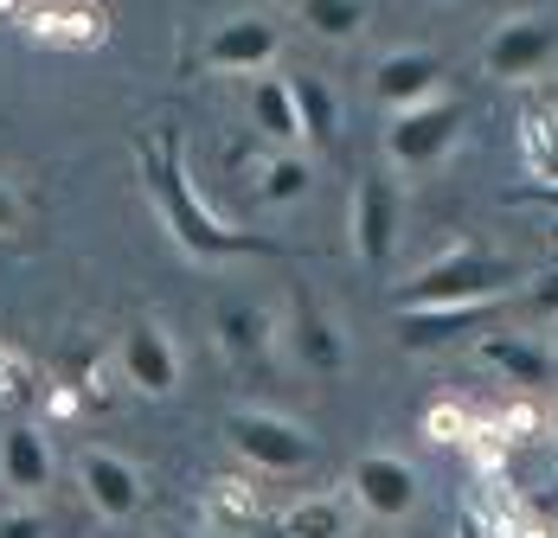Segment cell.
<instances>
[{"mask_svg": "<svg viewBox=\"0 0 558 538\" xmlns=\"http://www.w3.org/2000/svg\"><path fill=\"white\" fill-rule=\"evenodd\" d=\"M135 167H142V186H148V199H155L161 224L173 231V244H180L186 257H199V264H231V257H277V244H270V237L231 231V224H219V218L199 206V193H193V180H186V161H180V142H173V129L148 135V142L135 148Z\"/></svg>", "mask_w": 558, "mask_h": 538, "instance_id": "cell-1", "label": "cell"}, {"mask_svg": "<svg viewBox=\"0 0 558 538\" xmlns=\"http://www.w3.org/2000/svg\"><path fill=\"white\" fill-rule=\"evenodd\" d=\"M526 289V269L513 257H495L482 244H456L449 257L424 264L391 289V308H475V302H507Z\"/></svg>", "mask_w": 558, "mask_h": 538, "instance_id": "cell-2", "label": "cell"}, {"mask_svg": "<svg viewBox=\"0 0 558 538\" xmlns=\"http://www.w3.org/2000/svg\"><path fill=\"white\" fill-rule=\"evenodd\" d=\"M225 442L238 462H251L257 475H302L315 462V436L302 430L295 417L282 411H264V404H244L225 417Z\"/></svg>", "mask_w": 558, "mask_h": 538, "instance_id": "cell-3", "label": "cell"}, {"mask_svg": "<svg viewBox=\"0 0 558 538\" xmlns=\"http://www.w3.org/2000/svg\"><path fill=\"white\" fill-rule=\"evenodd\" d=\"M347 500H353L366 519H379V526H404V519L424 506V475H417L411 455L366 449V455H353V468H347Z\"/></svg>", "mask_w": 558, "mask_h": 538, "instance_id": "cell-4", "label": "cell"}, {"mask_svg": "<svg viewBox=\"0 0 558 538\" xmlns=\"http://www.w3.org/2000/svg\"><path fill=\"white\" fill-rule=\"evenodd\" d=\"M462 122H469V109L456 103V97H430V103L417 109H398L386 122V155L391 167H404V173H424V167H437L462 142Z\"/></svg>", "mask_w": 558, "mask_h": 538, "instance_id": "cell-5", "label": "cell"}, {"mask_svg": "<svg viewBox=\"0 0 558 538\" xmlns=\"http://www.w3.org/2000/svg\"><path fill=\"white\" fill-rule=\"evenodd\" d=\"M482 71L501 77V84L553 77L558 71V20H539V13H513V20H501L495 39L482 46Z\"/></svg>", "mask_w": 558, "mask_h": 538, "instance_id": "cell-6", "label": "cell"}, {"mask_svg": "<svg viewBox=\"0 0 558 538\" xmlns=\"http://www.w3.org/2000/svg\"><path fill=\"white\" fill-rule=\"evenodd\" d=\"M347 231H353V257H360V264L391 269V250H398V237H404V193H398L391 173H360Z\"/></svg>", "mask_w": 558, "mask_h": 538, "instance_id": "cell-7", "label": "cell"}, {"mask_svg": "<svg viewBox=\"0 0 558 538\" xmlns=\"http://www.w3.org/2000/svg\"><path fill=\"white\" fill-rule=\"evenodd\" d=\"M116 366H122V384L142 391V398H173L180 391V346L161 321H129L122 340H116Z\"/></svg>", "mask_w": 558, "mask_h": 538, "instance_id": "cell-8", "label": "cell"}, {"mask_svg": "<svg viewBox=\"0 0 558 538\" xmlns=\"http://www.w3.org/2000/svg\"><path fill=\"white\" fill-rule=\"evenodd\" d=\"M77 487H84V500H90V513L97 519H135L142 506H148V487H142V468L129 462V455H116V449H84L77 455Z\"/></svg>", "mask_w": 558, "mask_h": 538, "instance_id": "cell-9", "label": "cell"}, {"mask_svg": "<svg viewBox=\"0 0 558 538\" xmlns=\"http://www.w3.org/2000/svg\"><path fill=\"white\" fill-rule=\"evenodd\" d=\"M282 58V26L270 13H231L206 39V64L213 71H238V77H264Z\"/></svg>", "mask_w": 558, "mask_h": 538, "instance_id": "cell-10", "label": "cell"}, {"mask_svg": "<svg viewBox=\"0 0 558 538\" xmlns=\"http://www.w3.org/2000/svg\"><path fill=\"white\" fill-rule=\"evenodd\" d=\"M444 77L449 64L437 52H386L379 64H373V103L386 109V115H398V109H417L430 103V97H444Z\"/></svg>", "mask_w": 558, "mask_h": 538, "instance_id": "cell-11", "label": "cell"}, {"mask_svg": "<svg viewBox=\"0 0 558 538\" xmlns=\"http://www.w3.org/2000/svg\"><path fill=\"white\" fill-rule=\"evenodd\" d=\"M289 353L308 366L315 378H340L353 366V346H347V327L335 315H322L302 289H295V302H289Z\"/></svg>", "mask_w": 558, "mask_h": 538, "instance_id": "cell-12", "label": "cell"}, {"mask_svg": "<svg viewBox=\"0 0 558 538\" xmlns=\"http://www.w3.org/2000/svg\"><path fill=\"white\" fill-rule=\"evenodd\" d=\"M58 462H52V442H46V430L39 424H7L0 430V487L13 493V500H39L46 487H52Z\"/></svg>", "mask_w": 558, "mask_h": 538, "instance_id": "cell-13", "label": "cell"}, {"mask_svg": "<svg viewBox=\"0 0 558 538\" xmlns=\"http://www.w3.org/2000/svg\"><path fill=\"white\" fill-rule=\"evenodd\" d=\"M488 315H495V302H475V308H398L391 327H398L404 353H444L469 333H488Z\"/></svg>", "mask_w": 558, "mask_h": 538, "instance_id": "cell-14", "label": "cell"}, {"mask_svg": "<svg viewBox=\"0 0 558 538\" xmlns=\"http://www.w3.org/2000/svg\"><path fill=\"white\" fill-rule=\"evenodd\" d=\"M475 359L495 378L520 384V391H546L558 378V353H546V346L526 340V333H482V340H475Z\"/></svg>", "mask_w": 558, "mask_h": 538, "instance_id": "cell-15", "label": "cell"}, {"mask_svg": "<svg viewBox=\"0 0 558 538\" xmlns=\"http://www.w3.org/2000/svg\"><path fill=\"white\" fill-rule=\"evenodd\" d=\"M360 506L347 493H302L277 513V538H353Z\"/></svg>", "mask_w": 558, "mask_h": 538, "instance_id": "cell-16", "label": "cell"}, {"mask_svg": "<svg viewBox=\"0 0 558 538\" xmlns=\"http://www.w3.org/2000/svg\"><path fill=\"white\" fill-rule=\"evenodd\" d=\"M251 129H257L270 148H302V115H295L289 77H277V71L251 77Z\"/></svg>", "mask_w": 558, "mask_h": 538, "instance_id": "cell-17", "label": "cell"}, {"mask_svg": "<svg viewBox=\"0 0 558 538\" xmlns=\"http://www.w3.org/2000/svg\"><path fill=\"white\" fill-rule=\"evenodd\" d=\"M213 333H219V353L238 359V366H251V359H264L277 346V321L257 302H225L219 315H213Z\"/></svg>", "mask_w": 558, "mask_h": 538, "instance_id": "cell-18", "label": "cell"}, {"mask_svg": "<svg viewBox=\"0 0 558 538\" xmlns=\"http://www.w3.org/2000/svg\"><path fill=\"white\" fill-rule=\"evenodd\" d=\"M315 193V161L302 148H277L270 161L257 167V199L264 206H302Z\"/></svg>", "mask_w": 558, "mask_h": 538, "instance_id": "cell-19", "label": "cell"}, {"mask_svg": "<svg viewBox=\"0 0 558 538\" xmlns=\"http://www.w3.org/2000/svg\"><path fill=\"white\" fill-rule=\"evenodd\" d=\"M289 90H295V115H302V142H335L340 135V97L335 90H328L322 77H308V71H295Z\"/></svg>", "mask_w": 558, "mask_h": 538, "instance_id": "cell-20", "label": "cell"}, {"mask_svg": "<svg viewBox=\"0 0 558 538\" xmlns=\"http://www.w3.org/2000/svg\"><path fill=\"white\" fill-rule=\"evenodd\" d=\"M302 26L322 46H353L366 33V0H302Z\"/></svg>", "mask_w": 558, "mask_h": 538, "instance_id": "cell-21", "label": "cell"}, {"mask_svg": "<svg viewBox=\"0 0 558 538\" xmlns=\"http://www.w3.org/2000/svg\"><path fill=\"white\" fill-rule=\"evenodd\" d=\"M0 538H52V526H46V513H39V506H26V500H20V506H7V513H0Z\"/></svg>", "mask_w": 558, "mask_h": 538, "instance_id": "cell-22", "label": "cell"}, {"mask_svg": "<svg viewBox=\"0 0 558 538\" xmlns=\"http://www.w3.org/2000/svg\"><path fill=\"white\" fill-rule=\"evenodd\" d=\"M520 295H526V308H533V315L558 321V269H553V276H539V282H526Z\"/></svg>", "mask_w": 558, "mask_h": 538, "instance_id": "cell-23", "label": "cell"}, {"mask_svg": "<svg viewBox=\"0 0 558 538\" xmlns=\"http://www.w3.org/2000/svg\"><path fill=\"white\" fill-rule=\"evenodd\" d=\"M424 430L437 436V442H462V411H456V404H444V411H430V417H424Z\"/></svg>", "mask_w": 558, "mask_h": 538, "instance_id": "cell-24", "label": "cell"}, {"mask_svg": "<svg viewBox=\"0 0 558 538\" xmlns=\"http://www.w3.org/2000/svg\"><path fill=\"white\" fill-rule=\"evenodd\" d=\"M20 193H13V186H7V180H0V237H13V231H20Z\"/></svg>", "mask_w": 558, "mask_h": 538, "instance_id": "cell-25", "label": "cell"}, {"mask_svg": "<svg viewBox=\"0 0 558 538\" xmlns=\"http://www.w3.org/2000/svg\"><path fill=\"white\" fill-rule=\"evenodd\" d=\"M456 538H495V526H488V519H482V513L469 506V513L456 519Z\"/></svg>", "mask_w": 558, "mask_h": 538, "instance_id": "cell-26", "label": "cell"}, {"mask_svg": "<svg viewBox=\"0 0 558 538\" xmlns=\"http://www.w3.org/2000/svg\"><path fill=\"white\" fill-rule=\"evenodd\" d=\"M520 199H539V206H553V212H558V180H546V186H526Z\"/></svg>", "mask_w": 558, "mask_h": 538, "instance_id": "cell-27", "label": "cell"}, {"mask_svg": "<svg viewBox=\"0 0 558 538\" xmlns=\"http://www.w3.org/2000/svg\"><path fill=\"white\" fill-rule=\"evenodd\" d=\"M553 436H558V391H553Z\"/></svg>", "mask_w": 558, "mask_h": 538, "instance_id": "cell-28", "label": "cell"}, {"mask_svg": "<svg viewBox=\"0 0 558 538\" xmlns=\"http://www.w3.org/2000/svg\"><path fill=\"white\" fill-rule=\"evenodd\" d=\"M553 353H558V321H553Z\"/></svg>", "mask_w": 558, "mask_h": 538, "instance_id": "cell-29", "label": "cell"}, {"mask_svg": "<svg viewBox=\"0 0 558 538\" xmlns=\"http://www.w3.org/2000/svg\"><path fill=\"white\" fill-rule=\"evenodd\" d=\"M168 538H193V533H168Z\"/></svg>", "mask_w": 558, "mask_h": 538, "instance_id": "cell-30", "label": "cell"}]
</instances>
